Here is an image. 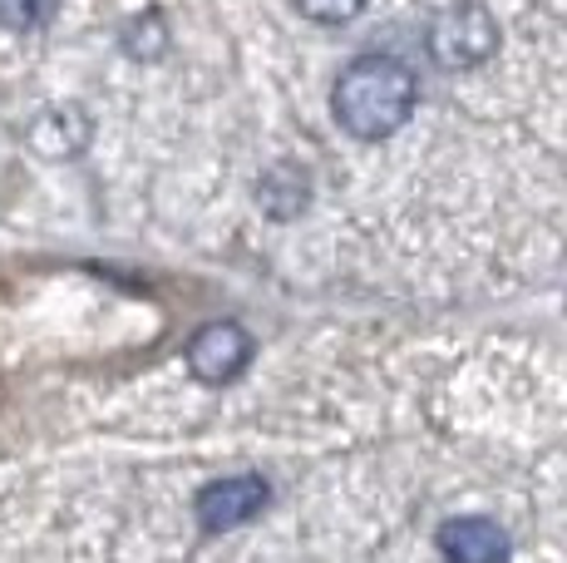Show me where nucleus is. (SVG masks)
<instances>
[{"mask_svg":"<svg viewBox=\"0 0 567 563\" xmlns=\"http://www.w3.org/2000/svg\"><path fill=\"white\" fill-rule=\"evenodd\" d=\"M414 100H420V84H414L405 64L390 55L351 60L331 90L336 124L351 139H361V144H380V139L400 134L414 114Z\"/></svg>","mask_w":567,"mask_h":563,"instance_id":"f257e3e1","label":"nucleus"},{"mask_svg":"<svg viewBox=\"0 0 567 563\" xmlns=\"http://www.w3.org/2000/svg\"><path fill=\"white\" fill-rule=\"evenodd\" d=\"M498 50V20L478 0H454L434 16L430 25V55L444 70H474V64L494 60Z\"/></svg>","mask_w":567,"mask_h":563,"instance_id":"f03ea898","label":"nucleus"},{"mask_svg":"<svg viewBox=\"0 0 567 563\" xmlns=\"http://www.w3.org/2000/svg\"><path fill=\"white\" fill-rule=\"evenodd\" d=\"M252 361V337L237 321H207L198 337L188 341V371L203 386H227L247 371Z\"/></svg>","mask_w":567,"mask_h":563,"instance_id":"7ed1b4c3","label":"nucleus"},{"mask_svg":"<svg viewBox=\"0 0 567 563\" xmlns=\"http://www.w3.org/2000/svg\"><path fill=\"white\" fill-rule=\"evenodd\" d=\"M267 480L261 474H233V480H213L198 494V524L203 534H227V529H243L267 509Z\"/></svg>","mask_w":567,"mask_h":563,"instance_id":"20e7f679","label":"nucleus"},{"mask_svg":"<svg viewBox=\"0 0 567 563\" xmlns=\"http://www.w3.org/2000/svg\"><path fill=\"white\" fill-rule=\"evenodd\" d=\"M444 563H508V534L484 514H460L440 529Z\"/></svg>","mask_w":567,"mask_h":563,"instance_id":"39448f33","label":"nucleus"},{"mask_svg":"<svg viewBox=\"0 0 567 563\" xmlns=\"http://www.w3.org/2000/svg\"><path fill=\"white\" fill-rule=\"evenodd\" d=\"M84 144H90V119H84V110H74V104L40 114L30 124V149L45 158H74Z\"/></svg>","mask_w":567,"mask_h":563,"instance_id":"423d86ee","label":"nucleus"},{"mask_svg":"<svg viewBox=\"0 0 567 563\" xmlns=\"http://www.w3.org/2000/svg\"><path fill=\"white\" fill-rule=\"evenodd\" d=\"M257 198H261V208H267V213H271V218H277V223L297 218V213L307 208V173H297L291 164L271 168L267 178H261Z\"/></svg>","mask_w":567,"mask_h":563,"instance_id":"0eeeda50","label":"nucleus"},{"mask_svg":"<svg viewBox=\"0 0 567 563\" xmlns=\"http://www.w3.org/2000/svg\"><path fill=\"white\" fill-rule=\"evenodd\" d=\"M124 50L134 60H158L163 50H168V25H163L158 10H148V16H134L124 25Z\"/></svg>","mask_w":567,"mask_h":563,"instance_id":"6e6552de","label":"nucleus"},{"mask_svg":"<svg viewBox=\"0 0 567 563\" xmlns=\"http://www.w3.org/2000/svg\"><path fill=\"white\" fill-rule=\"evenodd\" d=\"M60 0H0V25L10 30H40L54 20Z\"/></svg>","mask_w":567,"mask_h":563,"instance_id":"1a4fd4ad","label":"nucleus"},{"mask_svg":"<svg viewBox=\"0 0 567 563\" xmlns=\"http://www.w3.org/2000/svg\"><path fill=\"white\" fill-rule=\"evenodd\" d=\"M301 16L316 20V25H351L365 10V0H297Z\"/></svg>","mask_w":567,"mask_h":563,"instance_id":"9d476101","label":"nucleus"}]
</instances>
